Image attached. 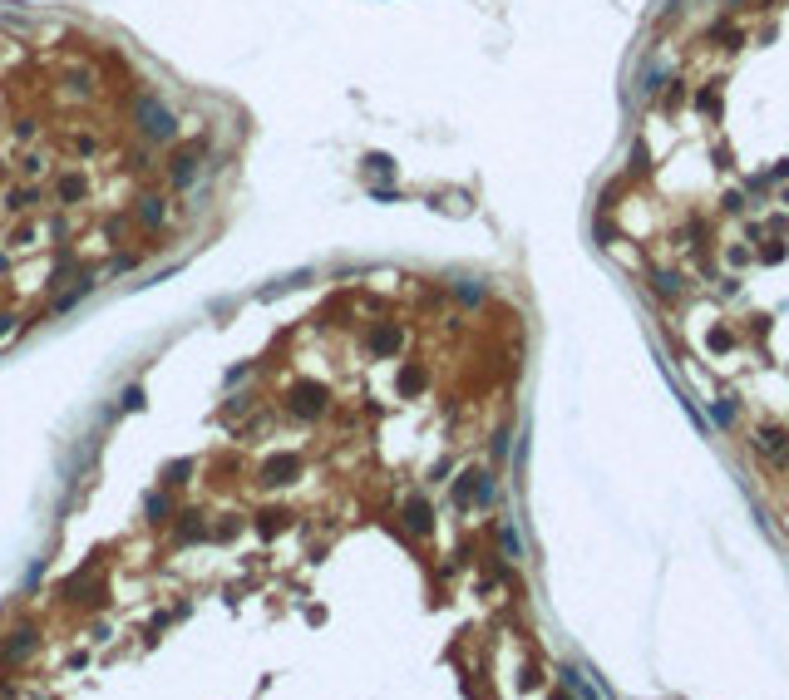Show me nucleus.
I'll return each instance as SVG.
<instances>
[{"label":"nucleus","mask_w":789,"mask_h":700,"mask_svg":"<svg viewBox=\"0 0 789 700\" xmlns=\"http://www.w3.org/2000/svg\"><path fill=\"white\" fill-rule=\"evenodd\" d=\"M710 419H715V424H730V419H735V409H730V404H725V400H715V409H710Z\"/></svg>","instance_id":"20"},{"label":"nucleus","mask_w":789,"mask_h":700,"mask_svg":"<svg viewBox=\"0 0 789 700\" xmlns=\"http://www.w3.org/2000/svg\"><path fill=\"white\" fill-rule=\"evenodd\" d=\"M138 217H143L148 227H153V222H163V202H158V198H143V207H138Z\"/></svg>","instance_id":"15"},{"label":"nucleus","mask_w":789,"mask_h":700,"mask_svg":"<svg viewBox=\"0 0 789 700\" xmlns=\"http://www.w3.org/2000/svg\"><path fill=\"white\" fill-rule=\"evenodd\" d=\"M503 552L518 557V533H513V528H503Z\"/></svg>","instance_id":"26"},{"label":"nucleus","mask_w":789,"mask_h":700,"mask_svg":"<svg viewBox=\"0 0 789 700\" xmlns=\"http://www.w3.org/2000/svg\"><path fill=\"white\" fill-rule=\"evenodd\" d=\"M365 345H370L375 355H394V350H399V326H375Z\"/></svg>","instance_id":"5"},{"label":"nucleus","mask_w":789,"mask_h":700,"mask_svg":"<svg viewBox=\"0 0 789 700\" xmlns=\"http://www.w3.org/2000/svg\"><path fill=\"white\" fill-rule=\"evenodd\" d=\"M262 533H267V538L282 533V513H267V518H262Z\"/></svg>","instance_id":"25"},{"label":"nucleus","mask_w":789,"mask_h":700,"mask_svg":"<svg viewBox=\"0 0 789 700\" xmlns=\"http://www.w3.org/2000/svg\"><path fill=\"white\" fill-rule=\"evenodd\" d=\"M710 350H715V355L730 350V335H725V330H710Z\"/></svg>","instance_id":"24"},{"label":"nucleus","mask_w":789,"mask_h":700,"mask_svg":"<svg viewBox=\"0 0 789 700\" xmlns=\"http://www.w3.org/2000/svg\"><path fill=\"white\" fill-rule=\"evenodd\" d=\"M454 291H459V296H464V301H484V287H474V282H459Z\"/></svg>","instance_id":"21"},{"label":"nucleus","mask_w":789,"mask_h":700,"mask_svg":"<svg viewBox=\"0 0 789 700\" xmlns=\"http://www.w3.org/2000/svg\"><path fill=\"white\" fill-rule=\"evenodd\" d=\"M661 79H666V70H661V65H646V74H641V94H656V89H661Z\"/></svg>","instance_id":"14"},{"label":"nucleus","mask_w":789,"mask_h":700,"mask_svg":"<svg viewBox=\"0 0 789 700\" xmlns=\"http://www.w3.org/2000/svg\"><path fill=\"white\" fill-rule=\"evenodd\" d=\"M424 380H429V375H424L419 365H409V370L399 375V390H404V395H419V390H424Z\"/></svg>","instance_id":"9"},{"label":"nucleus","mask_w":789,"mask_h":700,"mask_svg":"<svg viewBox=\"0 0 789 700\" xmlns=\"http://www.w3.org/2000/svg\"><path fill=\"white\" fill-rule=\"evenodd\" d=\"M755 449L780 459V454H785V434H780V429H760V434H755Z\"/></svg>","instance_id":"7"},{"label":"nucleus","mask_w":789,"mask_h":700,"mask_svg":"<svg viewBox=\"0 0 789 700\" xmlns=\"http://www.w3.org/2000/svg\"><path fill=\"white\" fill-rule=\"evenodd\" d=\"M60 198H65V202L84 198V183H79V178H65V183H60Z\"/></svg>","instance_id":"19"},{"label":"nucleus","mask_w":789,"mask_h":700,"mask_svg":"<svg viewBox=\"0 0 789 700\" xmlns=\"http://www.w3.org/2000/svg\"><path fill=\"white\" fill-rule=\"evenodd\" d=\"M563 686H568L573 696H597V686H583V676H578L573 666H563Z\"/></svg>","instance_id":"13"},{"label":"nucleus","mask_w":789,"mask_h":700,"mask_svg":"<svg viewBox=\"0 0 789 700\" xmlns=\"http://www.w3.org/2000/svg\"><path fill=\"white\" fill-rule=\"evenodd\" d=\"M365 168H370L375 178H390V173H394V158H390V153H365Z\"/></svg>","instance_id":"11"},{"label":"nucleus","mask_w":789,"mask_h":700,"mask_svg":"<svg viewBox=\"0 0 789 700\" xmlns=\"http://www.w3.org/2000/svg\"><path fill=\"white\" fill-rule=\"evenodd\" d=\"M35 646H40V636H35L30 626H20V631H15V636H10V641L0 646V661H25V656H30Z\"/></svg>","instance_id":"4"},{"label":"nucleus","mask_w":789,"mask_h":700,"mask_svg":"<svg viewBox=\"0 0 789 700\" xmlns=\"http://www.w3.org/2000/svg\"><path fill=\"white\" fill-rule=\"evenodd\" d=\"M193 173H197V158H193V153L173 158V183H178V188H188V183H193Z\"/></svg>","instance_id":"8"},{"label":"nucleus","mask_w":789,"mask_h":700,"mask_svg":"<svg viewBox=\"0 0 789 700\" xmlns=\"http://www.w3.org/2000/svg\"><path fill=\"white\" fill-rule=\"evenodd\" d=\"M296 474V459H277V464H267V484H287Z\"/></svg>","instance_id":"12"},{"label":"nucleus","mask_w":789,"mask_h":700,"mask_svg":"<svg viewBox=\"0 0 789 700\" xmlns=\"http://www.w3.org/2000/svg\"><path fill=\"white\" fill-rule=\"evenodd\" d=\"M123 409H143V390H138V385L123 390Z\"/></svg>","instance_id":"22"},{"label":"nucleus","mask_w":789,"mask_h":700,"mask_svg":"<svg viewBox=\"0 0 789 700\" xmlns=\"http://www.w3.org/2000/svg\"><path fill=\"white\" fill-rule=\"evenodd\" d=\"M138 123H143V133H148V138H163V143L178 133V118H173L158 99H138Z\"/></svg>","instance_id":"1"},{"label":"nucleus","mask_w":789,"mask_h":700,"mask_svg":"<svg viewBox=\"0 0 789 700\" xmlns=\"http://www.w3.org/2000/svg\"><path fill=\"white\" fill-rule=\"evenodd\" d=\"M404 523H409L414 533H429V503H424V499H409V503H404Z\"/></svg>","instance_id":"6"},{"label":"nucleus","mask_w":789,"mask_h":700,"mask_svg":"<svg viewBox=\"0 0 789 700\" xmlns=\"http://www.w3.org/2000/svg\"><path fill=\"white\" fill-rule=\"evenodd\" d=\"M656 291L671 301V296H681V291H686V282H681L676 272H661V277H656Z\"/></svg>","instance_id":"10"},{"label":"nucleus","mask_w":789,"mask_h":700,"mask_svg":"<svg viewBox=\"0 0 789 700\" xmlns=\"http://www.w3.org/2000/svg\"><path fill=\"white\" fill-rule=\"evenodd\" d=\"M695 109H700V113H715V109H720V94H715V89H700V94H695Z\"/></svg>","instance_id":"17"},{"label":"nucleus","mask_w":789,"mask_h":700,"mask_svg":"<svg viewBox=\"0 0 789 700\" xmlns=\"http://www.w3.org/2000/svg\"><path fill=\"white\" fill-rule=\"evenodd\" d=\"M183 474H193V464H188V459H178V464L168 469V484H183Z\"/></svg>","instance_id":"23"},{"label":"nucleus","mask_w":789,"mask_h":700,"mask_svg":"<svg viewBox=\"0 0 789 700\" xmlns=\"http://www.w3.org/2000/svg\"><path fill=\"white\" fill-rule=\"evenodd\" d=\"M5 330H10V316H0V335H5Z\"/></svg>","instance_id":"27"},{"label":"nucleus","mask_w":789,"mask_h":700,"mask_svg":"<svg viewBox=\"0 0 789 700\" xmlns=\"http://www.w3.org/2000/svg\"><path fill=\"white\" fill-rule=\"evenodd\" d=\"M143 513H148L153 523H168V499H158V494H153V499L143 503Z\"/></svg>","instance_id":"16"},{"label":"nucleus","mask_w":789,"mask_h":700,"mask_svg":"<svg viewBox=\"0 0 789 700\" xmlns=\"http://www.w3.org/2000/svg\"><path fill=\"white\" fill-rule=\"evenodd\" d=\"M292 409L301 414V419L321 414V409H326V390H321V385H311V380H301V385L292 390Z\"/></svg>","instance_id":"3"},{"label":"nucleus","mask_w":789,"mask_h":700,"mask_svg":"<svg viewBox=\"0 0 789 700\" xmlns=\"http://www.w3.org/2000/svg\"><path fill=\"white\" fill-rule=\"evenodd\" d=\"M489 484V469H469V474H459L454 479V489H449V499L454 508H469V503H479V489Z\"/></svg>","instance_id":"2"},{"label":"nucleus","mask_w":789,"mask_h":700,"mask_svg":"<svg viewBox=\"0 0 789 700\" xmlns=\"http://www.w3.org/2000/svg\"><path fill=\"white\" fill-rule=\"evenodd\" d=\"M183 518H188V523L178 528V538H183V543H193V538H202V523H197V513H183Z\"/></svg>","instance_id":"18"}]
</instances>
